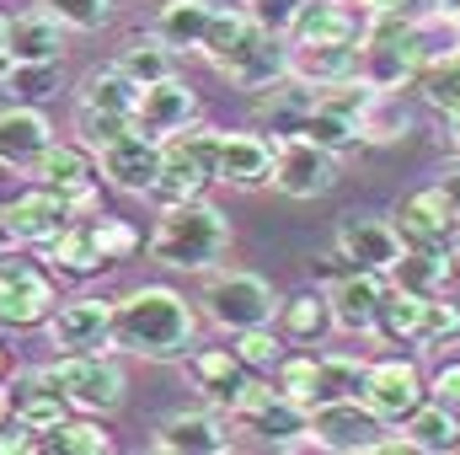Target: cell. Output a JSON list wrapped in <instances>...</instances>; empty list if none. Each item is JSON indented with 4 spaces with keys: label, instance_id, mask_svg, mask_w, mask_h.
Masks as SVG:
<instances>
[{
    "label": "cell",
    "instance_id": "obj_50",
    "mask_svg": "<svg viewBox=\"0 0 460 455\" xmlns=\"http://www.w3.org/2000/svg\"><path fill=\"white\" fill-rule=\"evenodd\" d=\"M429 397L445 402V407H460V359H445V364L429 375Z\"/></svg>",
    "mask_w": 460,
    "mask_h": 455
},
{
    "label": "cell",
    "instance_id": "obj_55",
    "mask_svg": "<svg viewBox=\"0 0 460 455\" xmlns=\"http://www.w3.org/2000/svg\"><path fill=\"white\" fill-rule=\"evenodd\" d=\"M0 380H11V348L0 343Z\"/></svg>",
    "mask_w": 460,
    "mask_h": 455
},
{
    "label": "cell",
    "instance_id": "obj_49",
    "mask_svg": "<svg viewBox=\"0 0 460 455\" xmlns=\"http://www.w3.org/2000/svg\"><path fill=\"white\" fill-rule=\"evenodd\" d=\"M252 5V16H257V27H268V32H295V22H300V11H305V0H246Z\"/></svg>",
    "mask_w": 460,
    "mask_h": 455
},
{
    "label": "cell",
    "instance_id": "obj_53",
    "mask_svg": "<svg viewBox=\"0 0 460 455\" xmlns=\"http://www.w3.org/2000/svg\"><path fill=\"white\" fill-rule=\"evenodd\" d=\"M353 5H358V11H369V16H375V11H396V5H407V0H353Z\"/></svg>",
    "mask_w": 460,
    "mask_h": 455
},
{
    "label": "cell",
    "instance_id": "obj_26",
    "mask_svg": "<svg viewBox=\"0 0 460 455\" xmlns=\"http://www.w3.org/2000/svg\"><path fill=\"white\" fill-rule=\"evenodd\" d=\"M358 49L364 43H289V76H300L316 92L358 81Z\"/></svg>",
    "mask_w": 460,
    "mask_h": 455
},
{
    "label": "cell",
    "instance_id": "obj_57",
    "mask_svg": "<svg viewBox=\"0 0 460 455\" xmlns=\"http://www.w3.org/2000/svg\"><path fill=\"white\" fill-rule=\"evenodd\" d=\"M0 59H5V22H0Z\"/></svg>",
    "mask_w": 460,
    "mask_h": 455
},
{
    "label": "cell",
    "instance_id": "obj_36",
    "mask_svg": "<svg viewBox=\"0 0 460 455\" xmlns=\"http://www.w3.org/2000/svg\"><path fill=\"white\" fill-rule=\"evenodd\" d=\"M364 375H369V359H358V353H316L311 407L316 402H353V397H364Z\"/></svg>",
    "mask_w": 460,
    "mask_h": 455
},
{
    "label": "cell",
    "instance_id": "obj_21",
    "mask_svg": "<svg viewBox=\"0 0 460 455\" xmlns=\"http://www.w3.org/2000/svg\"><path fill=\"white\" fill-rule=\"evenodd\" d=\"M188 380H193V391H204V402H209V407L230 413V407H235V397H241L257 375L241 364V353H235V348H193V353H188Z\"/></svg>",
    "mask_w": 460,
    "mask_h": 455
},
{
    "label": "cell",
    "instance_id": "obj_45",
    "mask_svg": "<svg viewBox=\"0 0 460 455\" xmlns=\"http://www.w3.org/2000/svg\"><path fill=\"white\" fill-rule=\"evenodd\" d=\"M273 386L284 397H295L300 407H311V391H316V353H284L273 364Z\"/></svg>",
    "mask_w": 460,
    "mask_h": 455
},
{
    "label": "cell",
    "instance_id": "obj_24",
    "mask_svg": "<svg viewBox=\"0 0 460 455\" xmlns=\"http://www.w3.org/2000/svg\"><path fill=\"white\" fill-rule=\"evenodd\" d=\"M49 145H54V129L32 103H11L0 113V166L5 172H32Z\"/></svg>",
    "mask_w": 460,
    "mask_h": 455
},
{
    "label": "cell",
    "instance_id": "obj_35",
    "mask_svg": "<svg viewBox=\"0 0 460 455\" xmlns=\"http://www.w3.org/2000/svg\"><path fill=\"white\" fill-rule=\"evenodd\" d=\"M300 134L316 139V145L332 150V156H348L353 145H364V134H358V113H348L343 103H327L322 92H316V108L305 113V123H300Z\"/></svg>",
    "mask_w": 460,
    "mask_h": 455
},
{
    "label": "cell",
    "instance_id": "obj_20",
    "mask_svg": "<svg viewBox=\"0 0 460 455\" xmlns=\"http://www.w3.org/2000/svg\"><path fill=\"white\" fill-rule=\"evenodd\" d=\"M385 284H391L385 273H364V268H348L343 279L327 290L338 333H348V338H369V333H375V317H380Z\"/></svg>",
    "mask_w": 460,
    "mask_h": 455
},
{
    "label": "cell",
    "instance_id": "obj_12",
    "mask_svg": "<svg viewBox=\"0 0 460 455\" xmlns=\"http://www.w3.org/2000/svg\"><path fill=\"white\" fill-rule=\"evenodd\" d=\"M460 204L445 183H429L418 193H407L396 204V230H402V252H439L450 246V226H456Z\"/></svg>",
    "mask_w": 460,
    "mask_h": 455
},
{
    "label": "cell",
    "instance_id": "obj_39",
    "mask_svg": "<svg viewBox=\"0 0 460 455\" xmlns=\"http://www.w3.org/2000/svg\"><path fill=\"white\" fill-rule=\"evenodd\" d=\"M358 134H364V145H396V139H407L412 134V113H407L402 92H375L364 103V113H358Z\"/></svg>",
    "mask_w": 460,
    "mask_h": 455
},
{
    "label": "cell",
    "instance_id": "obj_6",
    "mask_svg": "<svg viewBox=\"0 0 460 455\" xmlns=\"http://www.w3.org/2000/svg\"><path fill=\"white\" fill-rule=\"evenodd\" d=\"M49 375L59 380V391H65V402L75 413L108 418V413L123 407V397H128V375H123V364H118L108 348H97V353H59L49 364Z\"/></svg>",
    "mask_w": 460,
    "mask_h": 455
},
{
    "label": "cell",
    "instance_id": "obj_37",
    "mask_svg": "<svg viewBox=\"0 0 460 455\" xmlns=\"http://www.w3.org/2000/svg\"><path fill=\"white\" fill-rule=\"evenodd\" d=\"M38 451L43 455H108L113 451V434L102 429L97 413H81V418H65L59 429L38 434Z\"/></svg>",
    "mask_w": 460,
    "mask_h": 455
},
{
    "label": "cell",
    "instance_id": "obj_58",
    "mask_svg": "<svg viewBox=\"0 0 460 455\" xmlns=\"http://www.w3.org/2000/svg\"><path fill=\"white\" fill-rule=\"evenodd\" d=\"M456 5H460V0H456Z\"/></svg>",
    "mask_w": 460,
    "mask_h": 455
},
{
    "label": "cell",
    "instance_id": "obj_16",
    "mask_svg": "<svg viewBox=\"0 0 460 455\" xmlns=\"http://www.w3.org/2000/svg\"><path fill=\"white\" fill-rule=\"evenodd\" d=\"M338 257L364 273H391L402 263V230L380 215H343L338 220Z\"/></svg>",
    "mask_w": 460,
    "mask_h": 455
},
{
    "label": "cell",
    "instance_id": "obj_52",
    "mask_svg": "<svg viewBox=\"0 0 460 455\" xmlns=\"http://www.w3.org/2000/svg\"><path fill=\"white\" fill-rule=\"evenodd\" d=\"M439 145L460 161V113H439Z\"/></svg>",
    "mask_w": 460,
    "mask_h": 455
},
{
    "label": "cell",
    "instance_id": "obj_23",
    "mask_svg": "<svg viewBox=\"0 0 460 455\" xmlns=\"http://www.w3.org/2000/svg\"><path fill=\"white\" fill-rule=\"evenodd\" d=\"M5 386H11V418L27 424L32 434H49V429H59V424L75 413L49 370H27V375H16V380H5Z\"/></svg>",
    "mask_w": 460,
    "mask_h": 455
},
{
    "label": "cell",
    "instance_id": "obj_47",
    "mask_svg": "<svg viewBox=\"0 0 460 455\" xmlns=\"http://www.w3.org/2000/svg\"><path fill=\"white\" fill-rule=\"evenodd\" d=\"M128 129H134V118L128 113H102V108H81V103H75V134H81L86 150H102L108 139L128 134Z\"/></svg>",
    "mask_w": 460,
    "mask_h": 455
},
{
    "label": "cell",
    "instance_id": "obj_46",
    "mask_svg": "<svg viewBox=\"0 0 460 455\" xmlns=\"http://www.w3.org/2000/svg\"><path fill=\"white\" fill-rule=\"evenodd\" d=\"M49 16H59L70 32H97L113 22V0H38Z\"/></svg>",
    "mask_w": 460,
    "mask_h": 455
},
{
    "label": "cell",
    "instance_id": "obj_41",
    "mask_svg": "<svg viewBox=\"0 0 460 455\" xmlns=\"http://www.w3.org/2000/svg\"><path fill=\"white\" fill-rule=\"evenodd\" d=\"M0 92L38 108L43 97L59 92V65H16V59H0Z\"/></svg>",
    "mask_w": 460,
    "mask_h": 455
},
{
    "label": "cell",
    "instance_id": "obj_28",
    "mask_svg": "<svg viewBox=\"0 0 460 455\" xmlns=\"http://www.w3.org/2000/svg\"><path fill=\"white\" fill-rule=\"evenodd\" d=\"M252 108H257L262 129H273V139H289V134H300L305 113L316 108V86H305L300 76H284V81L252 92Z\"/></svg>",
    "mask_w": 460,
    "mask_h": 455
},
{
    "label": "cell",
    "instance_id": "obj_48",
    "mask_svg": "<svg viewBox=\"0 0 460 455\" xmlns=\"http://www.w3.org/2000/svg\"><path fill=\"white\" fill-rule=\"evenodd\" d=\"M97 241H102V257L108 263H123V257H134L145 246L139 230L128 226V220H118V215H97Z\"/></svg>",
    "mask_w": 460,
    "mask_h": 455
},
{
    "label": "cell",
    "instance_id": "obj_8",
    "mask_svg": "<svg viewBox=\"0 0 460 455\" xmlns=\"http://www.w3.org/2000/svg\"><path fill=\"white\" fill-rule=\"evenodd\" d=\"M429 402V380L412 359H369V375H364V407L385 424V429H402L418 407Z\"/></svg>",
    "mask_w": 460,
    "mask_h": 455
},
{
    "label": "cell",
    "instance_id": "obj_31",
    "mask_svg": "<svg viewBox=\"0 0 460 455\" xmlns=\"http://www.w3.org/2000/svg\"><path fill=\"white\" fill-rule=\"evenodd\" d=\"M209 16H215V0H166L155 11V38L172 49V54H199L204 49V32H209Z\"/></svg>",
    "mask_w": 460,
    "mask_h": 455
},
{
    "label": "cell",
    "instance_id": "obj_43",
    "mask_svg": "<svg viewBox=\"0 0 460 455\" xmlns=\"http://www.w3.org/2000/svg\"><path fill=\"white\" fill-rule=\"evenodd\" d=\"M230 348L241 353V364H246L252 375H273V364L289 353V343L279 338V327H273V322H268V327H246V333H235Z\"/></svg>",
    "mask_w": 460,
    "mask_h": 455
},
{
    "label": "cell",
    "instance_id": "obj_25",
    "mask_svg": "<svg viewBox=\"0 0 460 455\" xmlns=\"http://www.w3.org/2000/svg\"><path fill=\"white\" fill-rule=\"evenodd\" d=\"M65 22L49 11H22L5 22V59L16 65H59L65 59Z\"/></svg>",
    "mask_w": 460,
    "mask_h": 455
},
{
    "label": "cell",
    "instance_id": "obj_44",
    "mask_svg": "<svg viewBox=\"0 0 460 455\" xmlns=\"http://www.w3.org/2000/svg\"><path fill=\"white\" fill-rule=\"evenodd\" d=\"M418 348H423V353L460 348V306H450L445 295H429V306H423V327H418Z\"/></svg>",
    "mask_w": 460,
    "mask_h": 455
},
{
    "label": "cell",
    "instance_id": "obj_51",
    "mask_svg": "<svg viewBox=\"0 0 460 455\" xmlns=\"http://www.w3.org/2000/svg\"><path fill=\"white\" fill-rule=\"evenodd\" d=\"M27 451H38V434L27 429V424H0V455H27Z\"/></svg>",
    "mask_w": 460,
    "mask_h": 455
},
{
    "label": "cell",
    "instance_id": "obj_9",
    "mask_svg": "<svg viewBox=\"0 0 460 455\" xmlns=\"http://www.w3.org/2000/svg\"><path fill=\"white\" fill-rule=\"evenodd\" d=\"M380 434H385V424L364 407V397H353V402H316L311 424H305L311 451H332V455H375Z\"/></svg>",
    "mask_w": 460,
    "mask_h": 455
},
{
    "label": "cell",
    "instance_id": "obj_1",
    "mask_svg": "<svg viewBox=\"0 0 460 455\" xmlns=\"http://www.w3.org/2000/svg\"><path fill=\"white\" fill-rule=\"evenodd\" d=\"M193 343H199V311L172 284H139L123 300H113L118 353H134V359H150V364H172V359H188Z\"/></svg>",
    "mask_w": 460,
    "mask_h": 455
},
{
    "label": "cell",
    "instance_id": "obj_56",
    "mask_svg": "<svg viewBox=\"0 0 460 455\" xmlns=\"http://www.w3.org/2000/svg\"><path fill=\"white\" fill-rule=\"evenodd\" d=\"M450 252H456V263H460V215H456V226H450Z\"/></svg>",
    "mask_w": 460,
    "mask_h": 455
},
{
    "label": "cell",
    "instance_id": "obj_18",
    "mask_svg": "<svg viewBox=\"0 0 460 455\" xmlns=\"http://www.w3.org/2000/svg\"><path fill=\"white\" fill-rule=\"evenodd\" d=\"M193 118H199V92H193L188 81H177V76L145 86L139 103H134V129L150 134V139H161V145H166L172 134H182Z\"/></svg>",
    "mask_w": 460,
    "mask_h": 455
},
{
    "label": "cell",
    "instance_id": "obj_42",
    "mask_svg": "<svg viewBox=\"0 0 460 455\" xmlns=\"http://www.w3.org/2000/svg\"><path fill=\"white\" fill-rule=\"evenodd\" d=\"M418 97H423L434 113H460V49L423 65V76H418Z\"/></svg>",
    "mask_w": 460,
    "mask_h": 455
},
{
    "label": "cell",
    "instance_id": "obj_5",
    "mask_svg": "<svg viewBox=\"0 0 460 455\" xmlns=\"http://www.w3.org/2000/svg\"><path fill=\"white\" fill-rule=\"evenodd\" d=\"M54 306H59L54 268L27 252H0V327H11V333L43 327Z\"/></svg>",
    "mask_w": 460,
    "mask_h": 455
},
{
    "label": "cell",
    "instance_id": "obj_27",
    "mask_svg": "<svg viewBox=\"0 0 460 455\" xmlns=\"http://www.w3.org/2000/svg\"><path fill=\"white\" fill-rule=\"evenodd\" d=\"M369 11H358L353 0H305L300 22H295V43H364Z\"/></svg>",
    "mask_w": 460,
    "mask_h": 455
},
{
    "label": "cell",
    "instance_id": "obj_10",
    "mask_svg": "<svg viewBox=\"0 0 460 455\" xmlns=\"http://www.w3.org/2000/svg\"><path fill=\"white\" fill-rule=\"evenodd\" d=\"M338 161H343V156L322 150L316 139L289 134V139H279L273 188H279L284 199H322V193H332V188H338Z\"/></svg>",
    "mask_w": 460,
    "mask_h": 455
},
{
    "label": "cell",
    "instance_id": "obj_4",
    "mask_svg": "<svg viewBox=\"0 0 460 455\" xmlns=\"http://www.w3.org/2000/svg\"><path fill=\"white\" fill-rule=\"evenodd\" d=\"M199 306H204V317H209L220 333L235 338V333H246V327H268L273 311H279V295H273L268 279H257V273H246V268H220V273H209Z\"/></svg>",
    "mask_w": 460,
    "mask_h": 455
},
{
    "label": "cell",
    "instance_id": "obj_7",
    "mask_svg": "<svg viewBox=\"0 0 460 455\" xmlns=\"http://www.w3.org/2000/svg\"><path fill=\"white\" fill-rule=\"evenodd\" d=\"M230 418H235L241 429H252L257 440H268L273 451H311V440H305L311 407H300V402H295V397H284L279 386L252 380V386L235 397Z\"/></svg>",
    "mask_w": 460,
    "mask_h": 455
},
{
    "label": "cell",
    "instance_id": "obj_11",
    "mask_svg": "<svg viewBox=\"0 0 460 455\" xmlns=\"http://www.w3.org/2000/svg\"><path fill=\"white\" fill-rule=\"evenodd\" d=\"M70 220H75V204H70L59 188H43V183H32L27 193H16V199L0 210V230H5L16 246H49Z\"/></svg>",
    "mask_w": 460,
    "mask_h": 455
},
{
    "label": "cell",
    "instance_id": "obj_15",
    "mask_svg": "<svg viewBox=\"0 0 460 455\" xmlns=\"http://www.w3.org/2000/svg\"><path fill=\"white\" fill-rule=\"evenodd\" d=\"M27 177L43 183V188H59V193L75 204V220L97 210V156H92L86 145H59V139H54V145L38 156V166H32Z\"/></svg>",
    "mask_w": 460,
    "mask_h": 455
},
{
    "label": "cell",
    "instance_id": "obj_17",
    "mask_svg": "<svg viewBox=\"0 0 460 455\" xmlns=\"http://www.w3.org/2000/svg\"><path fill=\"white\" fill-rule=\"evenodd\" d=\"M92 156H97V172L113 183L118 193H150L155 177H161V139H150V134H139V129L108 139V145L92 150Z\"/></svg>",
    "mask_w": 460,
    "mask_h": 455
},
{
    "label": "cell",
    "instance_id": "obj_54",
    "mask_svg": "<svg viewBox=\"0 0 460 455\" xmlns=\"http://www.w3.org/2000/svg\"><path fill=\"white\" fill-rule=\"evenodd\" d=\"M0 424H11V386L0 380Z\"/></svg>",
    "mask_w": 460,
    "mask_h": 455
},
{
    "label": "cell",
    "instance_id": "obj_38",
    "mask_svg": "<svg viewBox=\"0 0 460 455\" xmlns=\"http://www.w3.org/2000/svg\"><path fill=\"white\" fill-rule=\"evenodd\" d=\"M118 70L145 92V86H155V81H166V76H177V54L150 32V38H128L123 49H118V59H113Z\"/></svg>",
    "mask_w": 460,
    "mask_h": 455
},
{
    "label": "cell",
    "instance_id": "obj_34",
    "mask_svg": "<svg viewBox=\"0 0 460 455\" xmlns=\"http://www.w3.org/2000/svg\"><path fill=\"white\" fill-rule=\"evenodd\" d=\"M460 263L450 246H439V252H402V263L385 273L391 284H402V290H418V295H445L450 284H456Z\"/></svg>",
    "mask_w": 460,
    "mask_h": 455
},
{
    "label": "cell",
    "instance_id": "obj_22",
    "mask_svg": "<svg viewBox=\"0 0 460 455\" xmlns=\"http://www.w3.org/2000/svg\"><path fill=\"white\" fill-rule=\"evenodd\" d=\"M155 451L161 455H226L230 451V424L220 407H199V413H172L155 429Z\"/></svg>",
    "mask_w": 460,
    "mask_h": 455
},
{
    "label": "cell",
    "instance_id": "obj_32",
    "mask_svg": "<svg viewBox=\"0 0 460 455\" xmlns=\"http://www.w3.org/2000/svg\"><path fill=\"white\" fill-rule=\"evenodd\" d=\"M423 306H429V295L402 290V284H385V300H380V317H375V333L369 338L391 343V348H418Z\"/></svg>",
    "mask_w": 460,
    "mask_h": 455
},
{
    "label": "cell",
    "instance_id": "obj_19",
    "mask_svg": "<svg viewBox=\"0 0 460 455\" xmlns=\"http://www.w3.org/2000/svg\"><path fill=\"white\" fill-rule=\"evenodd\" d=\"M273 161H279V139H268V134H220L215 183L241 188V193L273 188Z\"/></svg>",
    "mask_w": 460,
    "mask_h": 455
},
{
    "label": "cell",
    "instance_id": "obj_33",
    "mask_svg": "<svg viewBox=\"0 0 460 455\" xmlns=\"http://www.w3.org/2000/svg\"><path fill=\"white\" fill-rule=\"evenodd\" d=\"M402 434L412 440L418 455H456L460 451V407H445V402L429 397V402L402 424Z\"/></svg>",
    "mask_w": 460,
    "mask_h": 455
},
{
    "label": "cell",
    "instance_id": "obj_29",
    "mask_svg": "<svg viewBox=\"0 0 460 455\" xmlns=\"http://www.w3.org/2000/svg\"><path fill=\"white\" fill-rule=\"evenodd\" d=\"M273 327H279V338H284V343L322 348V343L338 333V322H332V300H327L322 290L289 295V300H279V311H273Z\"/></svg>",
    "mask_w": 460,
    "mask_h": 455
},
{
    "label": "cell",
    "instance_id": "obj_40",
    "mask_svg": "<svg viewBox=\"0 0 460 455\" xmlns=\"http://www.w3.org/2000/svg\"><path fill=\"white\" fill-rule=\"evenodd\" d=\"M75 103L81 108H102V113H128L134 118V103H139V86L118 70V65H97L86 81H81V92H75Z\"/></svg>",
    "mask_w": 460,
    "mask_h": 455
},
{
    "label": "cell",
    "instance_id": "obj_3",
    "mask_svg": "<svg viewBox=\"0 0 460 455\" xmlns=\"http://www.w3.org/2000/svg\"><path fill=\"white\" fill-rule=\"evenodd\" d=\"M215 166H220V129L209 123H188L182 134H172L161 145V177L150 188V199L166 210V204H188V199H204L209 183H215Z\"/></svg>",
    "mask_w": 460,
    "mask_h": 455
},
{
    "label": "cell",
    "instance_id": "obj_2",
    "mask_svg": "<svg viewBox=\"0 0 460 455\" xmlns=\"http://www.w3.org/2000/svg\"><path fill=\"white\" fill-rule=\"evenodd\" d=\"M230 252V220L209 199H188V204H166L161 226L150 236V257L161 268L177 273H209Z\"/></svg>",
    "mask_w": 460,
    "mask_h": 455
},
{
    "label": "cell",
    "instance_id": "obj_14",
    "mask_svg": "<svg viewBox=\"0 0 460 455\" xmlns=\"http://www.w3.org/2000/svg\"><path fill=\"white\" fill-rule=\"evenodd\" d=\"M215 70L226 76L235 92H262V86H273V81L289 76V38L284 32H268V27H252L241 38V49L230 59H220Z\"/></svg>",
    "mask_w": 460,
    "mask_h": 455
},
{
    "label": "cell",
    "instance_id": "obj_30",
    "mask_svg": "<svg viewBox=\"0 0 460 455\" xmlns=\"http://www.w3.org/2000/svg\"><path fill=\"white\" fill-rule=\"evenodd\" d=\"M43 263H49L54 273H70V279L102 273L108 257H102V241H97V220H70V226L49 241V257H43Z\"/></svg>",
    "mask_w": 460,
    "mask_h": 455
},
{
    "label": "cell",
    "instance_id": "obj_13",
    "mask_svg": "<svg viewBox=\"0 0 460 455\" xmlns=\"http://www.w3.org/2000/svg\"><path fill=\"white\" fill-rule=\"evenodd\" d=\"M43 327H49V343H54L59 353H97V348H113V300H102V295L59 300Z\"/></svg>",
    "mask_w": 460,
    "mask_h": 455
}]
</instances>
